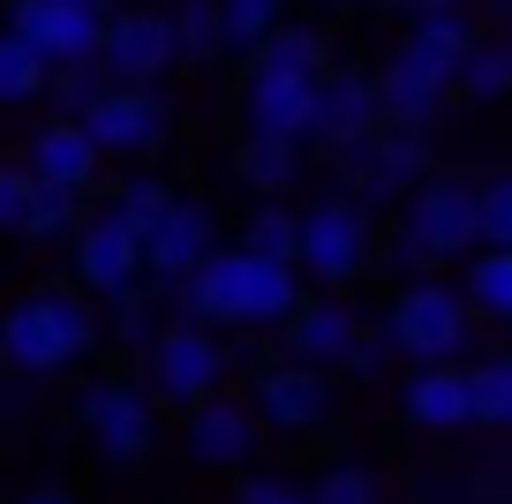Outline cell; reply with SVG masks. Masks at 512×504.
<instances>
[{
  "label": "cell",
  "mask_w": 512,
  "mask_h": 504,
  "mask_svg": "<svg viewBox=\"0 0 512 504\" xmlns=\"http://www.w3.org/2000/svg\"><path fill=\"white\" fill-rule=\"evenodd\" d=\"M98 347V316L83 294H23L0 316V369L16 377H61Z\"/></svg>",
  "instance_id": "1"
},
{
  "label": "cell",
  "mask_w": 512,
  "mask_h": 504,
  "mask_svg": "<svg viewBox=\"0 0 512 504\" xmlns=\"http://www.w3.org/2000/svg\"><path fill=\"white\" fill-rule=\"evenodd\" d=\"M467 331H475V316L460 309V294L445 279H407L392 316H384V347L407 354L415 369H437L452 354H467Z\"/></svg>",
  "instance_id": "2"
},
{
  "label": "cell",
  "mask_w": 512,
  "mask_h": 504,
  "mask_svg": "<svg viewBox=\"0 0 512 504\" xmlns=\"http://www.w3.org/2000/svg\"><path fill=\"white\" fill-rule=\"evenodd\" d=\"M369 249H377V234H369V211L347 204V196H324L317 211H294V271L317 286H347L369 271Z\"/></svg>",
  "instance_id": "3"
},
{
  "label": "cell",
  "mask_w": 512,
  "mask_h": 504,
  "mask_svg": "<svg viewBox=\"0 0 512 504\" xmlns=\"http://www.w3.org/2000/svg\"><path fill=\"white\" fill-rule=\"evenodd\" d=\"M407 271H430L445 256H475V189L467 181H422L415 204L400 219V241H392Z\"/></svg>",
  "instance_id": "4"
},
{
  "label": "cell",
  "mask_w": 512,
  "mask_h": 504,
  "mask_svg": "<svg viewBox=\"0 0 512 504\" xmlns=\"http://www.w3.org/2000/svg\"><path fill=\"white\" fill-rule=\"evenodd\" d=\"M76 128H83V143H91L98 158H144V151H159V143L174 136V106H166V91L106 83V91L76 113Z\"/></svg>",
  "instance_id": "5"
},
{
  "label": "cell",
  "mask_w": 512,
  "mask_h": 504,
  "mask_svg": "<svg viewBox=\"0 0 512 504\" xmlns=\"http://www.w3.org/2000/svg\"><path fill=\"white\" fill-rule=\"evenodd\" d=\"M151 392L166 399V407H196V399L226 392V369H234V347H226L219 331L204 324H174L151 339Z\"/></svg>",
  "instance_id": "6"
},
{
  "label": "cell",
  "mask_w": 512,
  "mask_h": 504,
  "mask_svg": "<svg viewBox=\"0 0 512 504\" xmlns=\"http://www.w3.org/2000/svg\"><path fill=\"white\" fill-rule=\"evenodd\" d=\"M98 76L128 83V91H159V76L174 68V31H166V8H113L98 23Z\"/></svg>",
  "instance_id": "7"
},
{
  "label": "cell",
  "mask_w": 512,
  "mask_h": 504,
  "mask_svg": "<svg viewBox=\"0 0 512 504\" xmlns=\"http://www.w3.org/2000/svg\"><path fill=\"white\" fill-rule=\"evenodd\" d=\"M98 23H106V16H91L83 0H8V23H0V31L16 38L31 61L76 68V61L98 53Z\"/></svg>",
  "instance_id": "8"
},
{
  "label": "cell",
  "mask_w": 512,
  "mask_h": 504,
  "mask_svg": "<svg viewBox=\"0 0 512 504\" xmlns=\"http://www.w3.org/2000/svg\"><path fill=\"white\" fill-rule=\"evenodd\" d=\"M76 422H83V437H91L106 459H144L151 444H159V414H151V392H144V384H128V377L91 384V392L76 399Z\"/></svg>",
  "instance_id": "9"
},
{
  "label": "cell",
  "mask_w": 512,
  "mask_h": 504,
  "mask_svg": "<svg viewBox=\"0 0 512 504\" xmlns=\"http://www.w3.org/2000/svg\"><path fill=\"white\" fill-rule=\"evenodd\" d=\"M339 166H347V204H377V196H407L422 189V174H430V136H407V128H377V136H362L354 151H332Z\"/></svg>",
  "instance_id": "10"
},
{
  "label": "cell",
  "mask_w": 512,
  "mask_h": 504,
  "mask_svg": "<svg viewBox=\"0 0 512 504\" xmlns=\"http://www.w3.org/2000/svg\"><path fill=\"white\" fill-rule=\"evenodd\" d=\"M76 279L91 286V294L121 301L144 286V234L121 219V211H91V219H76Z\"/></svg>",
  "instance_id": "11"
},
{
  "label": "cell",
  "mask_w": 512,
  "mask_h": 504,
  "mask_svg": "<svg viewBox=\"0 0 512 504\" xmlns=\"http://www.w3.org/2000/svg\"><path fill=\"white\" fill-rule=\"evenodd\" d=\"M241 407L256 414V429L309 437L317 422H332V384H324V369L272 362V369H256V384H249V399H241Z\"/></svg>",
  "instance_id": "12"
},
{
  "label": "cell",
  "mask_w": 512,
  "mask_h": 504,
  "mask_svg": "<svg viewBox=\"0 0 512 504\" xmlns=\"http://www.w3.org/2000/svg\"><path fill=\"white\" fill-rule=\"evenodd\" d=\"M211 249H219V219H211V204H196V196H174V204L144 226V271L166 279V286L189 279Z\"/></svg>",
  "instance_id": "13"
},
{
  "label": "cell",
  "mask_w": 512,
  "mask_h": 504,
  "mask_svg": "<svg viewBox=\"0 0 512 504\" xmlns=\"http://www.w3.org/2000/svg\"><path fill=\"white\" fill-rule=\"evenodd\" d=\"M241 113H249V136L272 143H309V113H317V76H287V68H256L241 83Z\"/></svg>",
  "instance_id": "14"
},
{
  "label": "cell",
  "mask_w": 512,
  "mask_h": 504,
  "mask_svg": "<svg viewBox=\"0 0 512 504\" xmlns=\"http://www.w3.org/2000/svg\"><path fill=\"white\" fill-rule=\"evenodd\" d=\"M377 83L369 68H324L317 76V113H309V143L324 151H354L362 136H377Z\"/></svg>",
  "instance_id": "15"
},
{
  "label": "cell",
  "mask_w": 512,
  "mask_h": 504,
  "mask_svg": "<svg viewBox=\"0 0 512 504\" xmlns=\"http://www.w3.org/2000/svg\"><path fill=\"white\" fill-rule=\"evenodd\" d=\"M181 444H189V459H204V467H241V459L256 452V414L241 407V399L211 392V399H196V407H189Z\"/></svg>",
  "instance_id": "16"
},
{
  "label": "cell",
  "mask_w": 512,
  "mask_h": 504,
  "mask_svg": "<svg viewBox=\"0 0 512 504\" xmlns=\"http://www.w3.org/2000/svg\"><path fill=\"white\" fill-rule=\"evenodd\" d=\"M241 264H249L241 249H211L189 279H174L181 286V294H174L181 301V324H204V331L241 324Z\"/></svg>",
  "instance_id": "17"
},
{
  "label": "cell",
  "mask_w": 512,
  "mask_h": 504,
  "mask_svg": "<svg viewBox=\"0 0 512 504\" xmlns=\"http://www.w3.org/2000/svg\"><path fill=\"white\" fill-rule=\"evenodd\" d=\"M354 324H362V316H354L339 294H302V309L287 316V354H294L302 369H324V362H339V354H347Z\"/></svg>",
  "instance_id": "18"
},
{
  "label": "cell",
  "mask_w": 512,
  "mask_h": 504,
  "mask_svg": "<svg viewBox=\"0 0 512 504\" xmlns=\"http://www.w3.org/2000/svg\"><path fill=\"white\" fill-rule=\"evenodd\" d=\"M377 121L384 128H407V136H430V121H437V106H445V83L437 76H422V68H407L400 53L377 68Z\"/></svg>",
  "instance_id": "19"
},
{
  "label": "cell",
  "mask_w": 512,
  "mask_h": 504,
  "mask_svg": "<svg viewBox=\"0 0 512 504\" xmlns=\"http://www.w3.org/2000/svg\"><path fill=\"white\" fill-rule=\"evenodd\" d=\"M98 166H106V158L83 143L76 121H46L31 136V158H23V174H31V181H46V189H76V196L98 181Z\"/></svg>",
  "instance_id": "20"
},
{
  "label": "cell",
  "mask_w": 512,
  "mask_h": 504,
  "mask_svg": "<svg viewBox=\"0 0 512 504\" xmlns=\"http://www.w3.org/2000/svg\"><path fill=\"white\" fill-rule=\"evenodd\" d=\"M467 46H475V23H467V8H452V16H407L400 61L422 68V76H437V83L452 91V76H460Z\"/></svg>",
  "instance_id": "21"
},
{
  "label": "cell",
  "mask_w": 512,
  "mask_h": 504,
  "mask_svg": "<svg viewBox=\"0 0 512 504\" xmlns=\"http://www.w3.org/2000/svg\"><path fill=\"white\" fill-rule=\"evenodd\" d=\"M302 309V271L272 264V256H249L241 264V324H287Z\"/></svg>",
  "instance_id": "22"
},
{
  "label": "cell",
  "mask_w": 512,
  "mask_h": 504,
  "mask_svg": "<svg viewBox=\"0 0 512 504\" xmlns=\"http://www.w3.org/2000/svg\"><path fill=\"white\" fill-rule=\"evenodd\" d=\"M407 422L415 429H467V377L460 362H437L407 377Z\"/></svg>",
  "instance_id": "23"
},
{
  "label": "cell",
  "mask_w": 512,
  "mask_h": 504,
  "mask_svg": "<svg viewBox=\"0 0 512 504\" xmlns=\"http://www.w3.org/2000/svg\"><path fill=\"white\" fill-rule=\"evenodd\" d=\"M166 31H174V61H226V31H219V0H174L166 8Z\"/></svg>",
  "instance_id": "24"
},
{
  "label": "cell",
  "mask_w": 512,
  "mask_h": 504,
  "mask_svg": "<svg viewBox=\"0 0 512 504\" xmlns=\"http://www.w3.org/2000/svg\"><path fill=\"white\" fill-rule=\"evenodd\" d=\"M460 309L467 316H512V249H475L460 279Z\"/></svg>",
  "instance_id": "25"
},
{
  "label": "cell",
  "mask_w": 512,
  "mask_h": 504,
  "mask_svg": "<svg viewBox=\"0 0 512 504\" xmlns=\"http://www.w3.org/2000/svg\"><path fill=\"white\" fill-rule=\"evenodd\" d=\"M460 377H467V422L505 429L512 422V362L505 354H482V362H467Z\"/></svg>",
  "instance_id": "26"
},
{
  "label": "cell",
  "mask_w": 512,
  "mask_h": 504,
  "mask_svg": "<svg viewBox=\"0 0 512 504\" xmlns=\"http://www.w3.org/2000/svg\"><path fill=\"white\" fill-rule=\"evenodd\" d=\"M256 68H287V76H324V38L309 23H272L256 38Z\"/></svg>",
  "instance_id": "27"
},
{
  "label": "cell",
  "mask_w": 512,
  "mask_h": 504,
  "mask_svg": "<svg viewBox=\"0 0 512 504\" xmlns=\"http://www.w3.org/2000/svg\"><path fill=\"white\" fill-rule=\"evenodd\" d=\"M241 181H249V189H264V196L294 189V181H302V143L249 136V143H241Z\"/></svg>",
  "instance_id": "28"
},
{
  "label": "cell",
  "mask_w": 512,
  "mask_h": 504,
  "mask_svg": "<svg viewBox=\"0 0 512 504\" xmlns=\"http://www.w3.org/2000/svg\"><path fill=\"white\" fill-rule=\"evenodd\" d=\"M452 83H460L467 98H505L512 91V46H505V38H475Z\"/></svg>",
  "instance_id": "29"
},
{
  "label": "cell",
  "mask_w": 512,
  "mask_h": 504,
  "mask_svg": "<svg viewBox=\"0 0 512 504\" xmlns=\"http://www.w3.org/2000/svg\"><path fill=\"white\" fill-rule=\"evenodd\" d=\"M241 256H272V264H294V211L279 204H256L249 219H241Z\"/></svg>",
  "instance_id": "30"
},
{
  "label": "cell",
  "mask_w": 512,
  "mask_h": 504,
  "mask_svg": "<svg viewBox=\"0 0 512 504\" xmlns=\"http://www.w3.org/2000/svg\"><path fill=\"white\" fill-rule=\"evenodd\" d=\"M76 219H83V196L76 189H46V181H38L31 211H23V241H61V234H76Z\"/></svg>",
  "instance_id": "31"
},
{
  "label": "cell",
  "mask_w": 512,
  "mask_h": 504,
  "mask_svg": "<svg viewBox=\"0 0 512 504\" xmlns=\"http://www.w3.org/2000/svg\"><path fill=\"white\" fill-rule=\"evenodd\" d=\"M287 16V0H219V31H226V53H256V38Z\"/></svg>",
  "instance_id": "32"
},
{
  "label": "cell",
  "mask_w": 512,
  "mask_h": 504,
  "mask_svg": "<svg viewBox=\"0 0 512 504\" xmlns=\"http://www.w3.org/2000/svg\"><path fill=\"white\" fill-rule=\"evenodd\" d=\"M475 249H512V174H490L475 189Z\"/></svg>",
  "instance_id": "33"
},
{
  "label": "cell",
  "mask_w": 512,
  "mask_h": 504,
  "mask_svg": "<svg viewBox=\"0 0 512 504\" xmlns=\"http://www.w3.org/2000/svg\"><path fill=\"white\" fill-rule=\"evenodd\" d=\"M31 98H46V61H31L16 38L0 31V106H31Z\"/></svg>",
  "instance_id": "34"
},
{
  "label": "cell",
  "mask_w": 512,
  "mask_h": 504,
  "mask_svg": "<svg viewBox=\"0 0 512 504\" xmlns=\"http://www.w3.org/2000/svg\"><path fill=\"white\" fill-rule=\"evenodd\" d=\"M106 91V76H98V61H76V68H46V98L61 106V121H76L91 98Z\"/></svg>",
  "instance_id": "35"
},
{
  "label": "cell",
  "mask_w": 512,
  "mask_h": 504,
  "mask_svg": "<svg viewBox=\"0 0 512 504\" xmlns=\"http://www.w3.org/2000/svg\"><path fill=\"white\" fill-rule=\"evenodd\" d=\"M309 504H384V497H377V474H369L362 459H339V467H324V482H317Z\"/></svg>",
  "instance_id": "36"
},
{
  "label": "cell",
  "mask_w": 512,
  "mask_h": 504,
  "mask_svg": "<svg viewBox=\"0 0 512 504\" xmlns=\"http://www.w3.org/2000/svg\"><path fill=\"white\" fill-rule=\"evenodd\" d=\"M166 204H174V189H166L159 174H128V181H121V196H113V211H121V219L136 226V234H144V226L159 219Z\"/></svg>",
  "instance_id": "37"
},
{
  "label": "cell",
  "mask_w": 512,
  "mask_h": 504,
  "mask_svg": "<svg viewBox=\"0 0 512 504\" xmlns=\"http://www.w3.org/2000/svg\"><path fill=\"white\" fill-rule=\"evenodd\" d=\"M332 369H347V377H384L392 369V347H384V331H369V324H354V339H347V354H339Z\"/></svg>",
  "instance_id": "38"
},
{
  "label": "cell",
  "mask_w": 512,
  "mask_h": 504,
  "mask_svg": "<svg viewBox=\"0 0 512 504\" xmlns=\"http://www.w3.org/2000/svg\"><path fill=\"white\" fill-rule=\"evenodd\" d=\"M31 189H38V181L23 174L16 158H0V234H23V211H31Z\"/></svg>",
  "instance_id": "39"
},
{
  "label": "cell",
  "mask_w": 512,
  "mask_h": 504,
  "mask_svg": "<svg viewBox=\"0 0 512 504\" xmlns=\"http://www.w3.org/2000/svg\"><path fill=\"white\" fill-rule=\"evenodd\" d=\"M113 339H121V347H151V316H144V294H121V301H113Z\"/></svg>",
  "instance_id": "40"
},
{
  "label": "cell",
  "mask_w": 512,
  "mask_h": 504,
  "mask_svg": "<svg viewBox=\"0 0 512 504\" xmlns=\"http://www.w3.org/2000/svg\"><path fill=\"white\" fill-rule=\"evenodd\" d=\"M241 504H309V497L287 489V482H272V474H256V482H241Z\"/></svg>",
  "instance_id": "41"
},
{
  "label": "cell",
  "mask_w": 512,
  "mask_h": 504,
  "mask_svg": "<svg viewBox=\"0 0 512 504\" xmlns=\"http://www.w3.org/2000/svg\"><path fill=\"white\" fill-rule=\"evenodd\" d=\"M384 8H400V16H452V8H467V0H384Z\"/></svg>",
  "instance_id": "42"
},
{
  "label": "cell",
  "mask_w": 512,
  "mask_h": 504,
  "mask_svg": "<svg viewBox=\"0 0 512 504\" xmlns=\"http://www.w3.org/2000/svg\"><path fill=\"white\" fill-rule=\"evenodd\" d=\"M16 504H76V497H61V489H31V497H16Z\"/></svg>",
  "instance_id": "43"
},
{
  "label": "cell",
  "mask_w": 512,
  "mask_h": 504,
  "mask_svg": "<svg viewBox=\"0 0 512 504\" xmlns=\"http://www.w3.org/2000/svg\"><path fill=\"white\" fill-rule=\"evenodd\" d=\"M83 8H91V16H113V0H83Z\"/></svg>",
  "instance_id": "44"
},
{
  "label": "cell",
  "mask_w": 512,
  "mask_h": 504,
  "mask_svg": "<svg viewBox=\"0 0 512 504\" xmlns=\"http://www.w3.org/2000/svg\"><path fill=\"white\" fill-rule=\"evenodd\" d=\"M482 8H497V16H505V8H512V0H482Z\"/></svg>",
  "instance_id": "45"
},
{
  "label": "cell",
  "mask_w": 512,
  "mask_h": 504,
  "mask_svg": "<svg viewBox=\"0 0 512 504\" xmlns=\"http://www.w3.org/2000/svg\"><path fill=\"white\" fill-rule=\"evenodd\" d=\"M324 8H354V0H324Z\"/></svg>",
  "instance_id": "46"
},
{
  "label": "cell",
  "mask_w": 512,
  "mask_h": 504,
  "mask_svg": "<svg viewBox=\"0 0 512 504\" xmlns=\"http://www.w3.org/2000/svg\"><path fill=\"white\" fill-rule=\"evenodd\" d=\"M0 377H8V369H0Z\"/></svg>",
  "instance_id": "47"
}]
</instances>
